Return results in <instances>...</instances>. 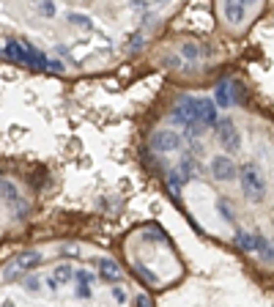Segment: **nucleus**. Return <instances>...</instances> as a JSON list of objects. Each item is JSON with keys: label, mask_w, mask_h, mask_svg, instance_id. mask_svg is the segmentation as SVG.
Listing matches in <instances>:
<instances>
[{"label": "nucleus", "mask_w": 274, "mask_h": 307, "mask_svg": "<svg viewBox=\"0 0 274 307\" xmlns=\"http://www.w3.org/2000/svg\"><path fill=\"white\" fill-rule=\"evenodd\" d=\"M137 151L186 222L274 291V112L244 77L230 63L167 77Z\"/></svg>", "instance_id": "nucleus-1"}, {"label": "nucleus", "mask_w": 274, "mask_h": 307, "mask_svg": "<svg viewBox=\"0 0 274 307\" xmlns=\"http://www.w3.org/2000/svg\"><path fill=\"white\" fill-rule=\"evenodd\" d=\"M0 302L47 305H154L157 296L121 255L91 239H49L0 266Z\"/></svg>", "instance_id": "nucleus-2"}, {"label": "nucleus", "mask_w": 274, "mask_h": 307, "mask_svg": "<svg viewBox=\"0 0 274 307\" xmlns=\"http://www.w3.org/2000/svg\"><path fill=\"white\" fill-rule=\"evenodd\" d=\"M263 3L266 0H217L214 20H217L219 33L225 36L228 42L244 39L247 30L258 22Z\"/></svg>", "instance_id": "nucleus-4"}, {"label": "nucleus", "mask_w": 274, "mask_h": 307, "mask_svg": "<svg viewBox=\"0 0 274 307\" xmlns=\"http://www.w3.org/2000/svg\"><path fill=\"white\" fill-rule=\"evenodd\" d=\"M115 252L121 255L123 266L154 296L167 291V288H176L186 277V263L178 247L173 244L170 233L154 219L132 225L118 239Z\"/></svg>", "instance_id": "nucleus-3"}]
</instances>
